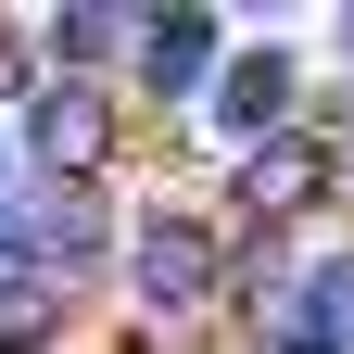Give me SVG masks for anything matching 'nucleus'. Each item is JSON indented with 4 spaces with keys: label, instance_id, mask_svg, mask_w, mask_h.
Returning <instances> with one entry per match:
<instances>
[{
    "label": "nucleus",
    "instance_id": "1",
    "mask_svg": "<svg viewBox=\"0 0 354 354\" xmlns=\"http://www.w3.org/2000/svg\"><path fill=\"white\" fill-rule=\"evenodd\" d=\"M228 215L215 203H140L127 215V253H114V304H127V342L140 354H190L228 329Z\"/></svg>",
    "mask_w": 354,
    "mask_h": 354
},
{
    "label": "nucleus",
    "instance_id": "2",
    "mask_svg": "<svg viewBox=\"0 0 354 354\" xmlns=\"http://www.w3.org/2000/svg\"><path fill=\"white\" fill-rule=\"evenodd\" d=\"M127 140H140V102H127L114 76H38L26 88V114H13V165L26 177H64V190H114V165Z\"/></svg>",
    "mask_w": 354,
    "mask_h": 354
},
{
    "label": "nucleus",
    "instance_id": "3",
    "mask_svg": "<svg viewBox=\"0 0 354 354\" xmlns=\"http://www.w3.org/2000/svg\"><path fill=\"white\" fill-rule=\"evenodd\" d=\"M114 253H127V203H114V190L26 177L13 215H0V266H26V279H51V291H76V304L114 279Z\"/></svg>",
    "mask_w": 354,
    "mask_h": 354
},
{
    "label": "nucleus",
    "instance_id": "4",
    "mask_svg": "<svg viewBox=\"0 0 354 354\" xmlns=\"http://www.w3.org/2000/svg\"><path fill=\"white\" fill-rule=\"evenodd\" d=\"M354 203V165L317 140V127H291V140H266L228 165V228L241 241H329V215Z\"/></svg>",
    "mask_w": 354,
    "mask_h": 354
},
{
    "label": "nucleus",
    "instance_id": "5",
    "mask_svg": "<svg viewBox=\"0 0 354 354\" xmlns=\"http://www.w3.org/2000/svg\"><path fill=\"white\" fill-rule=\"evenodd\" d=\"M228 51H241L228 13L152 0V13H140V51H127V102H140V114H203V88L228 76Z\"/></svg>",
    "mask_w": 354,
    "mask_h": 354
},
{
    "label": "nucleus",
    "instance_id": "6",
    "mask_svg": "<svg viewBox=\"0 0 354 354\" xmlns=\"http://www.w3.org/2000/svg\"><path fill=\"white\" fill-rule=\"evenodd\" d=\"M304 102H317V76H304V64L279 51V26H266V38H241V51H228V76L203 88V127H215V152L241 165V152H266V140H291Z\"/></svg>",
    "mask_w": 354,
    "mask_h": 354
},
{
    "label": "nucleus",
    "instance_id": "7",
    "mask_svg": "<svg viewBox=\"0 0 354 354\" xmlns=\"http://www.w3.org/2000/svg\"><path fill=\"white\" fill-rule=\"evenodd\" d=\"M76 317H88L76 291L26 279V266H0V354H64V342H76Z\"/></svg>",
    "mask_w": 354,
    "mask_h": 354
},
{
    "label": "nucleus",
    "instance_id": "8",
    "mask_svg": "<svg viewBox=\"0 0 354 354\" xmlns=\"http://www.w3.org/2000/svg\"><path fill=\"white\" fill-rule=\"evenodd\" d=\"M304 342L354 354V228H329L317 253H304Z\"/></svg>",
    "mask_w": 354,
    "mask_h": 354
},
{
    "label": "nucleus",
    "instance_id": "9",
    "mask_svg": "<svg viewBox=\"0 0 354 354\" xmlns=\"http://www.w3.org/2000/svg\"><path fill=\"white\" fill-rule=\"evenodd\" d=\"M127 51H140V13H102V0L51 13V64H64V76H114V88H127Z\"/></svg>",
    "mask_w": 354,
    "mask_h": 354
},
{
    "label": "nucleus",
    "instance_id": "10",
    "mask_svg": "<svg viewBox=\"0 0 354 354\" xmlns=\"http://www.w3.org/2000/svg\"><path fill=\"white\" fill-rule=\"evenodd\" d=\"M329 51H342V76H354V0H342V13H329Z\"/></svg>",
    "mask_w": 354,
    "mask_h": 354
}]
</instances>
